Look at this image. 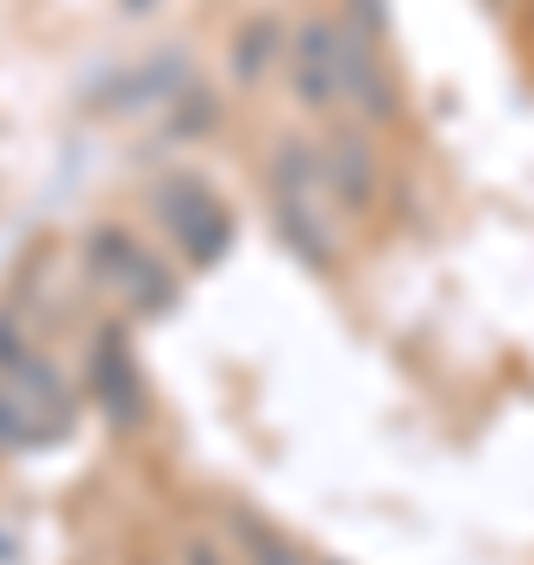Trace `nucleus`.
I'll return each mask as SVG.
<instances>
[{
    "instance_id": "f8f14e48",
    "label": "nucleus",
    "mask_w": 534,
    "mask_h": 565,
    "mask_svg": "<svg viewBox=\"0 0 534 565\" xmlns=\"http://www.w3.org/2000/svg\"><path fill=\"white\" fill-rule=\"evenodd\" d=\"M32 359V340H25V327L13 308H0V371H20Z\"/></svg>"
},
{
    "instance_id": "7ed1b4c3",
    "label": "nucleus",
    "mask_w": 534,
    "mask_h": 565,
    "mask_svg": "<svg viewBox=\"0 0 534 565\" xmlns=\"http://www.w3.org/2000/svg\"><path fill=\"white\" fill-rule=\"evenodd\" d=\"M151 207H158V221L177 233V245H183L195 264H214L226 252V239H233V214H226L214 195H207V182L195 177H170L158 195H151Z\"/></svg>"
},
{
    "instance_id": "423d86ee",
    "label": "nucleus",
    "mask_w": 534,
    "mask_h": 565,
    "mask_svg": "<svg viewBox=\"0 0 534 565\" xmlns=\"http://www.w3.org/2000/svg\"><path fill=\"white\" fill-rule=\"evenodd\" d=\"M13 396H20L25 422H32V434H39V440H57L63 427L76 422L70 390H63V377H57L44 359H25L20 371H13Z\"/></svg>"
},
{
    "instance_id": "1a4fd4ad",
    "label": "nucleus",
    "mask_w": 534,
    "mask_h": 565,
    "mask_svg": "<svg viewBox=\"0 0 534 565\" xmlns=\"http://www.w3.org/2000/svg\"><path fill=\"white\" fill-rule=\"evenodd\" d=\"M226 527H233V553H239L246 565H302V553H296L270 522H258L252 509H233Z\"/></svg>"
},
{
    "instance_id": "9d476101",
    "label": "nucleus",
    "mask_w": 534,
    "mask_h": 565,
    "mask_svg": "<svg viewBox=\"0 0 534 565\" xmlns=\"http://www.w3.org/2000/svg\"><path fill=\"white\" fill-rule=\"evenodd\" d=\"M277 39H284V32H277V20H252L246 32H239V44H233V76H239V82L265 76V63L277 57Z\"/></svg>"
},
{
    "instance_id": "2eb2a0df",
    "label": "nucleus",
    "mask_w": 534,
    "mask_h": 565,
    "mask_svg": "<svg viewBox=\"0 0 534 565\" xmlns=\"http://www.w3.org/2000/svg\"><path fill=\"white\" fill-rule=\"evenodd\" d=\"M126 7H151V0H126Z\"/></svg>"
},
{
    "instance_id": "0eeeda50",
    "label": "nucleus",
    "mask_w": 534,
    "mask_h": 565,
    "mask_svg": "<svg viewBox=\"0 0 534 565\" xmlns=\"http://www.w3.org/2000/svg\"><path fill=\"white\" fill-rule=\"evenodd\" d=\"M346 102L365 114V120H391L396 114V88L384 76V63H377V44L371 32L346 25Z\"/></svg>"
},
{
    "instance_id": "f03ea898",
    "label": "nucleus",
    "mask_w": 534,
    "mask_h": 565,
    "mask_svg": "<svg viewBox=\"0 0 534 565\" xmlns=\"http://www.w3.org/2000/svg\"><path fill=\"white\" fill-rule=\"evenodd\" d=\"M284 57H289V88H296V102L309 107V114L346 102V25L340 20L309 13L284 39Z\"/></svg>"
},
{
    "instance_id": "4468645a",
    "label": "nucleus",
    "mask_w": 534,
    "mask_h": 565,
    "mask_svg": "<svg viewBox=\"0 0 534 565\" xmlns=\"http://www.w3.org/2000/svg\"><path fill=\"white\" fill-rule=\"evenodd\" d=\"M183 565H221V546H214V541H189L183 546Z\"/></svg>"
},
{
    "instance_id": "39448f33",
    "label": "nucleus",
    "mask_w": 534,
    "mask_h": 565,
    "mask_svg": "<svg viewBox=\"0 0 534 565\" xmlns=\"http://www.w3.org/2000/svg\"><path fill=\"white\" fill-rule=\"evenodd\" d=\"M321 170H328V195H340L352 214L377 202V151L365 145V132H333L321 145Z\"/></svg>"
},
{
    "instance_id": "20e7f679",
    "label": "nucleus",
    "mask_w": 534,
    "mask_h": 565,
    "mask_svg": "<svg viewBox=\"0 0 534 565\" xmlns=\"http://www.w3.org/2000/svg\"><path fill=\"white\" fill-rule=\"evenodd\" d=\"M88 396H95V408L114 427L139 422V364L126 352L120 327H107L102 340H95V352H88Z\"/></svg>"
},
{
    "instance_id": "9b49d317",
    "label": "nucleus",
    "mask_w": 534,
    "mask_h": 565,
    "mask_svg": "<svg viewBox=\"0 0 534 565\" xmlns=\"http://www.w3.org/2000/svg\"><path fill=\"white\" fill-rule=\"evenodd\" d=\"M39 434H32V422H25V408L13 390H0V452H20V446H32Z\"/></svg>"
},
{
    "instance_id": "ddd939ff",
    "label": "nucleus",
    "mask_w": 534,
    "mask_h": 565,
    "mask_svg": "<svg viewBox=\"0 0 534 565\" xmlns=\"http://www.w3.org/2000/svg\"><path fill=\"white\" fill-rule=\"evenodd\" d=\"M352 13H359V32H384V0H352Z\"/></svg>"
},
{
    "instance_id": "6e6552de",
    "label": "nucleus",
    "mask_w": 534,
    "mask_h": 565,
    "mask_svg": "<svg viewBox=\"0 0 534 565\" xmlns=\"http://www.w3.org/2000/svg\"><path fill=\"white\" fill-rule=\"evenodd\" d=\"M145 258V245L126 233V226H95L83 239V264H88V277L95 282H107V289H120L126 282V270Z\"/></svg>"
},
{
    "instance_id": "f257e3e1",
    "label": "nucleus",
    "mask_w": 534,
    "mask_h": 565,
    "mask_svg": "<svg viewBox=\"0 0 534 565\" xmlns=\"http://www.w3.org/2000/svg\"><path fill=\"white\" fill-rule=\"evenodd\" d=\"M270 177V207H277V233L309 270L333 264V214H328V170L309 139H284L265 163Z\"/></svg>"
}]
</instances>
